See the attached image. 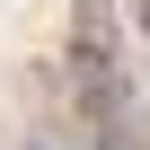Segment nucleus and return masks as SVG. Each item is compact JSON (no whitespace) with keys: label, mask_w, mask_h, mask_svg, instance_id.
Instances as JSON below:
<instances>
[{"label":"nucleus","mask_w":150,"mask_h":150,"mask_svg":"<svg viewBox=\"0 0 150 150\" xmlns=\"http://www.w3.org/2000/svg\"><path fill=\"white\" fill-rule=\"evenodd\" d=\"M80 18H88V27H97V18H106V0H80Z\"/></svg>","instance_id":"obj_1"},{"label":"nucleus","mask_w":150,"mask_h":150,"mask_svg":"<svg viewBox=\"0 0 150 150\" xmlns=\"http://www.w3.org/2000/svg\"><path fill=\"white\" fill-rule=\"evenodd\" d=\"M132 9H141V27H150V0H132Z\"/></svg>","instance_id":"obj_2"}]
</instances>
